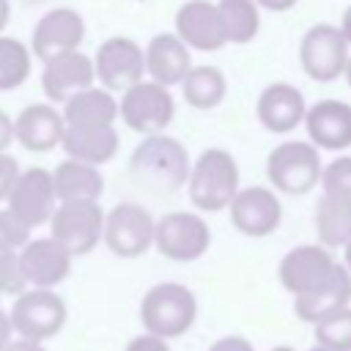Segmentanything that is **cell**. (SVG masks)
Returning <instances> with one entry per match:
<instances>
[{
  "mask_svg": "<svg viewBox=\"0 0 351 351\" xmlns=\"http://www.w3.org/2000/svg\"><path fill=\"white\" fill-rule=\"evenodd\" d=\"M30 225L16 217L11 208H0V252L22 250L30 241Z\"/></svg>",
  "mask_w": 351,
  "mask_h": 351,
  "instance_id": "1f68e13d",
  "label": "cell"
},
{
  "mask_svg": "<svg viewBox=\"0 0 351 351\" xmlns=\"http://www.w3.org/2000/svg\"><path fill=\"white\" fill-rule=\"evenodd\" d=\"M255 115H258L263 129H269L274 134H288L299 123H304L307 104H304V96L296 85L271 82L269 88L261 90V96L255 101Z\"/></svg>",
  "mask_w": 351,
  "mask_h": 351,
  "instance_id": "d6986e66",
  "label": "cell"
},
{
  "mask_svg": "<svg viewBox=\"0 0 351 351\" xmlns=\"http://www.w3.org/2000/svg\"><path fill=\"white\" fill-rule=\"evenodd\" d=\"M132 176L140 184H148L154 192H176L189 181V154L186 148L167 134H145V140L134 148L129 162Z\"/></svg>",
  "mask_w": 351,
  "mask_h": 351,
  "instance_id": "6da1fadb",
  "label": "cell"
},
{
  "mask_svg": "<svg viewBox=\"0 0 351 351\" xmlns=\"http://www.w3.org/2000/svg\"><path fill=\"white\" fill-rule=\"evenodd\" d=\"M321 173L324 162L315 143L285 140L274 145L266 156V178L274 189L285 195H307L315 184H321Z\"/></svg>",
  "mask_w": 351,
  "mask_h": 351,
  "instance_id": "277c9868",
  "label": "cell"
},
{
  "mask_svg": "<svg viewBox=\"0 0 351 351\" xmlns=\"http://www.w3.org/2000/svg\"><path fill=\"white\" fill-rule=\"evenodd\" d=\"M348 304H351V269L346 263H337V269L326 285H321L318 291H313L307 296L293 299V313H296V318H302L307 324H318L321 318H326Z\"/></svg>",
  "mask_w": 351,
  "mask_h": 351,
  "instance_id": "603a6c76",
  "label": "cell"
},
{
  "mask_svg": "<svg viewBox=\"0 0 351 351\" xmlns=\"http://www.w3.org/2000/svg\"><path fill=\"white\" fill-rule=\"evenodd\" d=\"M33 49L14 36L0 33V90H14L30 77Z\"/></svg>",
  "mask_w": 351,
  "mask_h": 351,
  "instance_id": "f546056e",
  "label": "cell"
},
{
  "mask_svg": "<svg viewBox=\"0 0 351 351\" xmlns=\"http://www.w3.org/2000/svg\"><path fill=\"white\" fill-rule=\"evenodd\" d=\"M96 80L107 90H126L134 82L145 80V49L126 36H112L99 44V52L93 58Z\"/></svg>",
  "mask_w": 351,
  "mask_h": 351,
  "instance_id": "7c38bea8",
  "label": "cell"
},
{
  "mask_svg": "<svg viewBox=\"0 0 351 351\" xmlns=\"http://www.w3.org/2000/svg\"><path fill=\"white\" fill-rule=\"evenodd\" d=\"M261 8H266V11H274V14H280V11H291L299 0H255Z\"/></svg>",
  "mask_w": 351,
  "mask_h": 351,
  "instance_id": "60d3db41",
  "label": "cell"
},
{
  "mask_svg": "<svg viewBox=\"0 0 351 351\" xmlns=\"http://www.w3.org/2000/svg\"><path fill=\"white\" fill-rule=\"evenodd\" d=\"M5 351H47L41 340H27V337H19V340H11Z\"/></svg>",
  "mask_w": 351,
  "mask_h": 351,
  "instance_id": "ab89813d",
  "label": "cell"
},
{
  "mask_svg": "<svg viewBox=\"0 0 351 351\" xmlns=\"http://www.w3.org/2000/svg\"><path fill=\"white\" fill-rule=\"evenodd\" d=\"M0 296H3V293H0Z\"/></svg>",
  "mask_w": 351,
  "mask_h": 351,
  "instance_id": "c3c4849f",
  "label": "cell"
},
{
  "mask_svg": "<svg viewBox=\"0 0 351 351\" xmlns=\"http://www.w3.org/2000/svg\"><path fill=\"white\" fill-rule=\"evenodd\" d=\"M121 121L140 134H159L176 115L170 88L156 80H140L121 93Z\"/></svg>",
  "mask_w": 351,
  "mask_h": 351,
  "instance_id": "8992f818",
  "label": "cell"
},
{
  "mask_svg": "<svg viewBox=\"0 0 351 351\" xmlns=\"http://www.w3.org/2000/svg\"><path fill=\"white\" fill-rule=\"evenodd\" d=\"M299 63L302 71L315 82H332L340 74H346L348 41L343 30L326 22L307 27L299 41Z\"/></svg>",
  "mask_w": 351,
  "mask_h": 351,
  "instance_id": "ba28073f",
  "label": "cell"
},
{
  "mask_svg": "<svg viewBox=\"0 0 351 351\" xmlns=\"http://www.w3.org/2000/svg\"><path fill=\"white\" fill-rule=\"evenodd\" d=\"M189 200L200 211H222L239 192V165L225 148H206L189 170Z\"/></svg>",
  "mask_w": 351,
  "mask_h": 351,
  "instance_id": "3957f363",
  "label": "cell"
},
{
  "mask_svg": "<svg viewBox=\"0 0 351 351\" xmlns=\"http://www.w3.org/2000/svg\"><path fill=\"white\" fill-rule=\"evenodd\" d=\"M8 19H11V3L8 0H0V33L5 30Z\"/></svg>",
  "mask_w": 351,
  "mask_h": 351,
  "instance_id": "7bdbcfd3",
  "label": "cell"
},
{
  "mask_svg": "<svg viewBox=\"0 0 351 351\" xmlns=\"http://www.w3.org/2000/svg\"><path fill=\"white\" fill-rule=\"evenodd\" d=\"M176 33L189 49L200 52H214L228 44L219 5L208 0H186L176 11Z\"/></svg>",
  "mask_w": 351,
  "mask_h": 351,
  "instance_id": "2e32d148",
  "label": "cell"
},
{
  "mask_svg": "<svg viewBox=\"0 0 351 351\" xmlns=\"http://www.w3.org/2000/svg\"><path fill=\"white\" fill-rule=\"evenodd\" d=\"M16 143V134H14V121L5 110H0V154L8 151V145Z\"/></svg>",
  "mask_w": 351,
  "mask_h": 351,
  "instance_id": "74e56055",
  "label": "cell"
},
{
  "mask_svg": "<svg viewBox=\"0 0 351 351\" xmlns=\"http://www.w3.org/2000/svg\"><path fill=\"white\" fill-rule=\"evenodd\" d=\"M192 69L189 47L178 38V33H159L145 47V74L162 85H178Z\"/></svg>",
  "mask_w": 351,
  "mask_h": 351,
  "instance_id": "7402d4cb",
  "label": "cell"
},
{
  "mask_svg": "<svg viewBox=\"0 0 351 351\" xmlns=\"http://www.w3.org/2000/svg\"><path fill=\"white\" fill-rule=\"evenodd\" d=\"M58 200H99L104 192V176L96 165L66 156L52 170Z\"/></svg>",
  "mask_w": 351,
  "mask_h": 351,
  "instance_id": "484cf974",
  "label": "cell"
},
{
  "mask_svg": "<svg viewBox=\"0 0 351 351\" xmlns=\"http://www.w3.org/2000/svg\"><path fill=\"white\" fill-rule=\"evenodd\" d=\"M60 148L66 151V156L99 167L115 156L118 132L115 126H66Z\"/></svg>",
  "mask_w": 351,
  "mask_h": 351,
  "instance_id": "d4e9b609",
  "label": "cell"
},
{
  "mask_svg": "<svg viewBox=\"0 0 351 351\" xmlns=\"http://www.w3.org/2000/svg\"><path fill=\"white\" fill-rule=\"evenodd\" d=\"M156 222L140 203H118L104 217V244L118 258H140L154 244Z\"/></svg>",
  "mask_w": 351,
  "mask_h": 351,
  "instance_id": "8fae6325",
  "label": "cell"
},
{
  "mask_svg": "<svg viewBox=\"0 0 351 351\" xmlns=\"http://www.w3.org/2000/svg\"><path fill=\"white\" fill-rule=\"evenodd\" d=\"M181 90H184V99L189 107L211 110L225 99L228 80L217 66H192L181 82Z\"/></svg>",
  "mask_w": 351,
  "mask_h": 351,
  "instance_id": "83f0119b",
  "label": "cell"
},
{
  "mask_svg": "<svg viewBox=\"0 0 351 351\" xmlns=\"http://www.w3.org/2000/svg\"><path fill=\"white\" fill-rule=\"evenodd\" d=\"M228 44H250L261 27V5L255 0H217Z\"/></svg>",
  "mask_w": 351,
  "mask_h": 351,
  "instance_id": "f1b7e54d",
  "label": "cell"
},
{
  "mask_svg": "<svg viewBox=\"0 0 351 351\" xmlns=\"http://www.w3.org/2000/svg\"><path fill=\"white\" fill-rule=\"evenodd\" d=\"M321 192H343V195H351V156H337L329 165H324Z\"/></svg>",
  "mask_w": 351,
  "mask_h": 351,
  "instance_id": "836d02e7",
  "label": "cell"
},
{
  "mask_svg": "<svg viewBox=\"0 0 351 351\" xmlns=\"http://www.w3.org/2000/svg\"><path fill=\"white\" fill-rule=\"evenodd\" d=\"M197 318V299L181 282H156L140 302V321L145 332L165 340L181 337Z\"/></svg>",
  "mask_w": 351,
  "mask_h": 351,
  "instance_id": "7a4b0ae2",
  "label": "cell"
},
{
  "mask_svg": "<svg viewBox=\"0 0 351 351\" xmlns=\"http://www.w3.org/2000/svg\"><path fill=\"white\" fill-rule=\"evenodd\" d=\"M19 162L11 156V154H0V203L8 200L16 178H19Z\"/></svg>",
  "mask_w": 351,
  "mask_h": 351,
  "instance_id": "e575fe53",
  "label": "cell"
},
{
  "mask_svg": "<svg viewBox=\"0 0 351 351\" xmlns=\"http://www.w3.org/2000/svg\"><path fill=\"white\" fill-rule=\"evenodd\" d=\"M340 261H335V255L329 252V247L324 244H299L293 250H288L280 261V282L288 293L296 296H307L313 291H318L321 285L329 282V277L335 274Z\"/></svg>",
  "mask_w": 351,
  "mask_h": 351,
  "instance_id": "30bf717a",
  "label": "cell"
},
{
  "mask_svg": "<svg viewBox=\"0 0 351 351\" xmlns=\"http://www.w3.org/2000/svg\"><path fill=\"white\" fill-rule=\"evenodd\" d=\"M343 250H346V252H343V263H346V266L351 269V241H348V244H346Z\"/></svg>",
  "mask_w": 351,
  "mask_h": 351,
  "instance_id": "ee69618b",
  "label": "cell"
},
{
  "mask_svg": "<svg viewBox=\"0 0 351 351\" xmlns=\"http://www.w3.org/2000/svg\"><path fill=\"white\" fill-rule=\"evenodd\" d=\"M208 351H255V348H252L250 340H244V337H239V335H228V337L214 340Z\"/></svg>",
  "mask_w": 351,
  "mask_h": 351,
  "instance_id": "8d00e7d4",
  "label": "cell"
},
{
  "mask_svg": "<svg viewBox=\"0 0 351 351\" xmlns=\"http://www.w3.org/2000/svg\"><path fill=\"white\" fill-rule=\"evenodd\" d=\"M11 335H14L11 313H5V310L0 307V351H5V348H8V343H11Z\"/></svg>",
  "mask_w": 351,
  "mask_h": 351,
  "instance_id": "f35d334b",
  "label": "cell"
},
{
  "mask_svg": "<svg viewBox=\"0 0 351 351\" xmlns=\"http://www.w3.org/2000/svg\"><path fill=\"white\" fill-rule=\"evenodd\" d=\"M69 318L66 302L52 288H27L11 304V324L19 337L49 340L55 337Z\"/></svg>",
  "mask_w": 351,
  "mask_h": 351,
  "instance_id": "52a82bcc",
  "label": "cell"
},
{
  "mask_svg": "<svg viewBox=\"0 0 351 351\" xmlns=\"http://www.w3.org/2000/svg\"><path fill=\"white\" fill-rule=\"evenodd\" d=\"M228 211H230L233 228L244 236H252V239L274 233L280 219H282L280 197L269 186H244V189H239L236 197L230 200Z\"/></svg>",
  "mask_w": 351,
  "mask_h": 351,
  "instance_id": "5bb4252c",
  "label": "cell"
},
{
  "mask_svg": "<svg viewBox=\"0 0 351 351\" xmlns=\"http://www.w3.org/2000/svg\"><path fill=\"white\" fill-rule=\"evenodd\" d=\"M96 80V66H93V58L82 55L80 49H71V52H63V55H55L44 63V71H41V90L49 101H69L74 93L90 88Z\"/></svg>",
  "mask_w": 351,
  "mask_h": 351,
  "instance_id": "e0dca14e",
  "label": "cell"
},
{
  "mask_svg": "<svg viewBox=\"0 0 351 351\" xmlns=\"http://www.w3.org/2000/svg\"><path fill=\"white\" fill-rule=\"evenodd\" d=\"M315 326L318 346H326L332 351H351V304L321 318Z\"/></svg>",
  "mask_w": 351,
  "mask_h": 351,
  "instance_id": "4dcf8cb0",
  "label": "cell"
},
{
  "mask_svg": "<svg viewBox=\"0 0 351 351\" xmlns=\"http://www.w3.org/2000/svg\"><path fill=\"white\" fill-rule=\"evenodd\" d=\"M304 126L310 143L326 151H343L351 145V104L340 99H321L307 107Z\"/></svg>",
  "mask_w": 351,
  "mask_h": 351,
  "instance_id": "44dd1931",
  "label": "cell"
},
{
  "mask_svg": "<svg viewBox=\"0 0 351 351\" xmlns=\"http://www.w3.org/2000/svg\"><path fill=\"white\" fill-rule=\"evenodd\" d=\"M340 30H343V36H346V41L351 44V5L343 11V19H340Z\"/></svg>",
  "mask_w": 351,
  "mask_h": 351,
  "instance_id": "b9f144b4",
  "label": "cell"
},
{
  "mask_svg": "<svg viewBox=\"0 0 351 351\" xmlns=\"http://www.w3.org/2000/svg\"><path fill=\"white\" fill-rule=\"evenodd\" d=\"M211 244V230L206 219L195 211H167L156 219L154 247L178 263L197 261Z\"/></svg>",
  "mask_w": 351,
  "mask_h": 351,
  "instance_id": "9c48e42d",
  "label": "cell"
},
{
  "mask_svg": "<svg viewBox=\"0 0 351 351\" xmlns=\"http://www.w3.org/2000/svg\"><path fill=\"white\" fill-rule=\"evenodd\" d=\"M310 351H332V348H326V346H315V348H310Z\"/></svg>",
  "mask_w": 351,
  "mask_h": 351,
  "instance_id": "7dc6e473",
  "label": "cell"
},
{
  "mask_svg": "<svg viewBox=\"0 0 351 351\" xmlns=\"http://www.w3.org/2000/svg\"><path fill=\"white\" fill-rule=\"evenodd\" d=\"M315 230L324 247H346L351 241V195L321 192L315 208Z\"/></svg>",
  "mask_w": 351,
  "mask_h": 351,
  "instance_id": "4316f807",
  "label": "cell"
},
{
  "mask_svg": "<svg viewBox=\"0 0 351 351\" xmlns=\"http://www.w3.org/2000/svg\"><path fill=\"white\" fill-rule=\"evenodd\" d=\"M269 351H296V348H291V346H274V348H269Z\"/></svg>",
  "mask_w": 351,
  "mask_h": 351,
  "instance_id": "bcb514c9",
  "label": "cell"
},
{
  "mask_svg": "<svg viewBox=\"0 0 351 351\" xmlns=\"http://www.w3.org/2000/svg\"><path fill=\"white\" fill-rule=\"evenodd\" d=\"M85 41V22L74 8H52L47 11L30 36V49L38 60H49L55 55L80 49V44Z\"/></svg>",
  "mask_w": 351,
  "mask_h": 351,
  "instance_id": "9a60e30c",
  "label": "cell"
},
{
  "mask_svg": "<svg viewBox=\"0 0 351 351\" xmlns=\"http://www.w3.org/2000/svg\"><path fill=\"white\" fill-rule=\"evenodd\" d=\"M126 351H170V346H167V340H165V337L145 332V335L132 337V340H129V346H126Z\"/></svg>",
  "mask_w": 351,
  "mask_h": 351,
  "instance_id": "d590c367",
  "label": "cell"
},
{
  "mask_svg": "<svg viewBox=\"0 0 351 351\" xmlns=\"http://www.w3.org/2000/svg\"><path fill=\"white\" fill-rule=\"evenodd\" d=\"M30 285H27L25 271H22V263H19V250L0 252V293L19 296Z\"/></svg>",
  "mask_w": 351,
  "mask_h": 351,
  "instance_id": "d6a6232c",
  "label": "cell"
},
{
  "mask_svg": "<svg viewBox=\"0 0 351 351\" xmlns=\"http://www.w3.org/2000/svg\"><path fill=\"white\" fill-rule=\"evenodd\" d=\"M104 217L99 200H60L49 219V236L71 255H88L104 239Z\"/></svg>",
  "mask_w": 351,
  "mask_h": 351,
  "instance_id": "5b68a950",
  "label": "cell"
},
{
  "mask_svg": "<svg viewBox=\"0 0 351 351\" xmlns=\"http://www.w3.org/2000/svg\"><path fill=\"white\" fill-rule=\"evenodd\" d=\"M14 134L25 151L47 154L63 143V134H66L63 112H58L55 104H47V101L27 104L14 118Z\"/></svg>",
  "mask_w": 351,
  "mask_h": 351,
  "instance_id": "ffe728a7",
  "label": "cell"
},
{
  "mask_svg": "<svg viewBox=\"0 0 351 351\" xmlns=\"http://www.w3.org/2000/svg\"><path fill=\"white\" fill-rule=\"evenodd\" d=\"M55 178L47 167H27L19 173L11 195H8V208L22 217L30 228H38L52 219L55 214Z\"/></svg>",
  "mask_w": 351,
  "mask_h": 351,
  "instance_id": "4fadbf2b",
  "label": "cell"
},
{
  "mask_svg": "<svg viewBox=\"0 0 351 351\" xmlns=\"http://www.w3.org/2000/svg\"><path fill=\"white\" fill-rule=\"evenodd\" d=\"M121 115L118 99H112V90L104 85L85 88L74 93L69 101H63V121L66 126H115V118Z\"/></svg>",
  "mask_w": 351,
  "mask_h": 351,
  "instance_id": "cb8c5ba5",
  "label": "cell"
},
{
  "mask_svg": "<svg viewBox=\"0 0 351 351\" xmlns=\"http://www.w3.org/2000/svg\"><path fill=\"white\" fill-rule=\"evenodd\" d=\"M71 252L52 236L30 239L19 250V263L30 288H55L71 271Z\"/></svg>",
  "mask_w": 351,
  "mask_h": 351,
  "instance_id": "ac0fdd59",
  "label": "cell"
},
{
  "mask_svg": "<svg viewBox=\"0 0 351 351\" xmlns=\"http://www.w3.org/2000/svg\"><path fill=\"white\" fill-rule=\"evenodd\" d=\"M346 80H348V85H351V55H348V63H346Z\"/></svg>",
  "mask_w": 351,
  "mask_h": 351,
  "instance_id": "f6af8a7d",
  "label": "cell"
}]
</instances>
